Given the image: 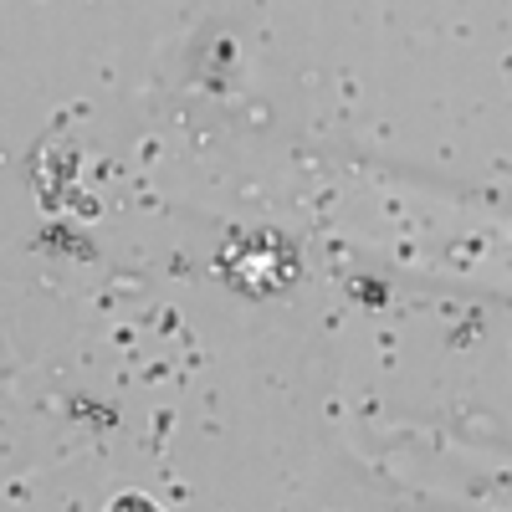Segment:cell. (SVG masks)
I'll list each match as a JSON object with an SVG mask.
<instances>
[{
    "label": "cell",
    "instance_id": "obj_1",
    "mask_svg": "<svg viewBox=\"0 0 512 512\" xmlns=\"http://www.w3.org/2000/svg\"><path fill=\"white\" fill-rule=\"evenodd\" d=\"M108 512H159V507H154L149 497H139V492H128V497H118Z\"/></svg>",
    "mask_w": 512,
    "mask_h": 512
}]
</instances>
